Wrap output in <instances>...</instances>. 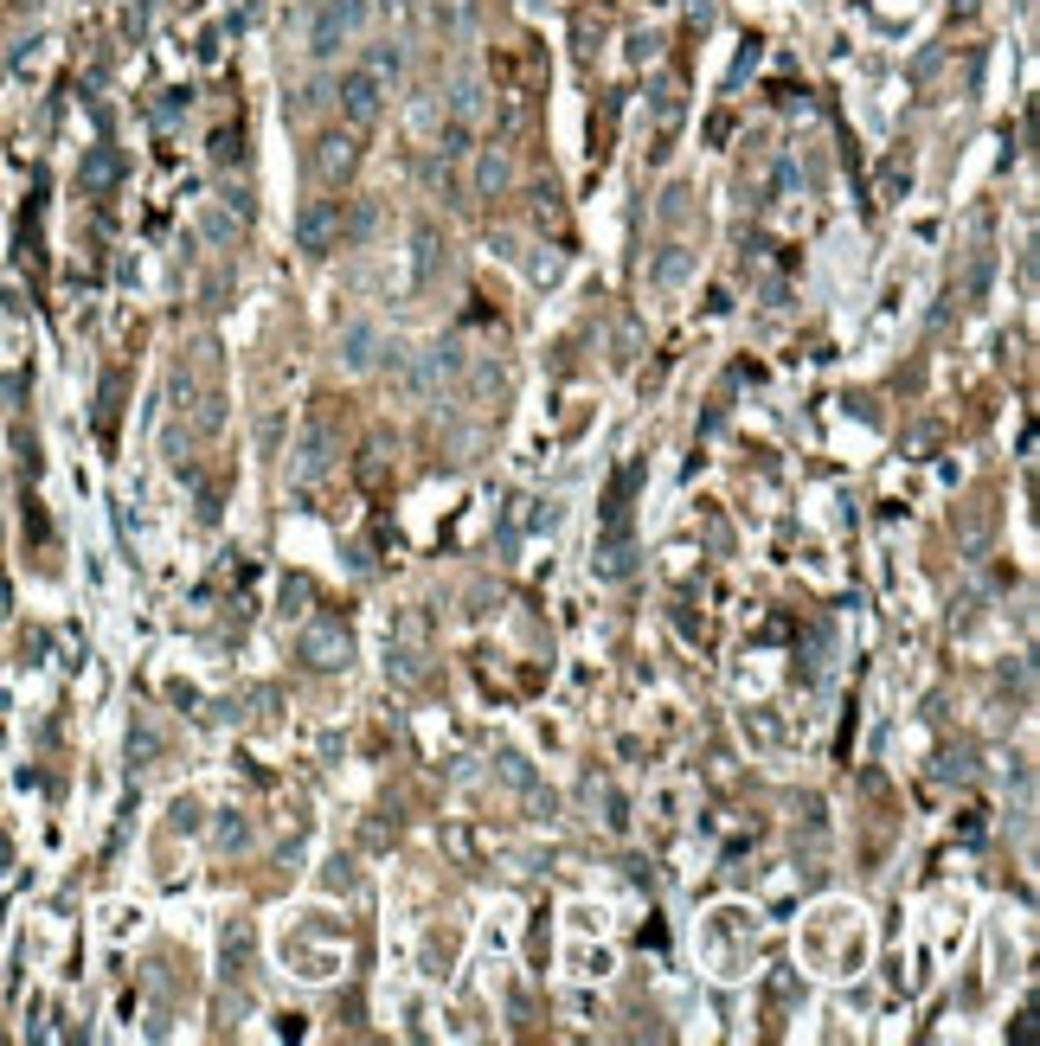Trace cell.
I'll list each match as a JSON object with an SVG mask.
<instances>
[{
    "label": "cell",
    "mask_w": 1040,
    "mask_h": 1046,
    "mask_svg": "<svg viewBox=\"0 0 1040 1046\" xmlns=\"http://www.w3.org/2000/svg\"><path fill=\"white\" fill-rule=\"evenodd\" d=\"M334 225H341V199H321V206L302 212V251H328Z\"/></svg>",
    "instance_id": "277c9868"
},
{
    "label": "cell",
    "mask_w": 1040,
    "mask_h": 1046,
    "mask_svg": "<svg viewBox=\"0 0 1040 1046\" xmlns=\"http://www.w3.org/2000/svg\"><path fill=\"white\" fill-rule=\"evenodd\" d=\"M379 110H386V71H373V65L347 71L341 78V116L354 122V129H366V122H379Z\"/></svg>",
    "instance_id": "7a4b0ae2"
},
{
    "label": "cell",
    "mask_w": 1040,
    "mask_h": 1046,
    "mask_svg": "<svg viewBox=\"0 0 1040 1046\" xmlns=\"http://www.w3.org/2000/svg\"><path fill=\"white\" fill-rule=\"evenodd\" d=\"M347 167H354V142H347V135H328V142H321V174L341 180Z\"/></svg>",
    "instance_id": "8992f818"
},
{
    "label": "cell",
    "mask_w": 1040,
    "mask_h": 1046,
    "mask_svg": "<svg viewBox=\"0 0 1040 1046\" xmlns=\"http://www.w3.org/2000/svg\"><path fill=\"white\" fill-rule=\"evenodd\" d=\"M328 463H334V398H315L309 430H302V443H296V475H302V482H315Z\"/></svg>",
    "instance_id": "6da1fadb"
},
{
    "label": "cell",
    "mask_w": 1040,
    "mask_h": 1046,
    "mask_svg": "<svg viewBox=\"0 0 1040 1046\" xmlns=\"http://www.w3.org/2000/svg\"><path fill=\"white\" fill-rule=\"evenodd\" d=\"M302 655H309L315 668H334V661H347V636L334 623H315L309 636H302Z\"/></svg>",
    "instance_id": "5b68a950"
},
{
    "label": "cell",
    "mask_w": 1040,
    "mask_h": 1046,
    "mask_svg": "<svg viewBox=\"0 0 1040 1046\" xmlns=\"http://www.w3.org/2000/svg\"><path fill=\"white\" fill-rule=\"evenodd\" d=\"M116 174H122V161H116V155H90V167H84V180H90V187H110Z\"/></svg>",
    "instance_id": "52a82bcc"
},
{
    "label": "cell",
    "mask_w": 1040,
    "mask_h": 1046,
    "mask_svg": "<svg viewBox=\"0 0 1040 1046\" xmlns=\"http://www.w3.org/2000/svg\"><path fill=\"white\" fill-rule=\"evenodd\" d=\"M354 20H360V0H321L315 20H309V52L334 58L347 45V33H354Z\"/></svg>",
    "instance_id": "3957f363"
}]
</instances>
